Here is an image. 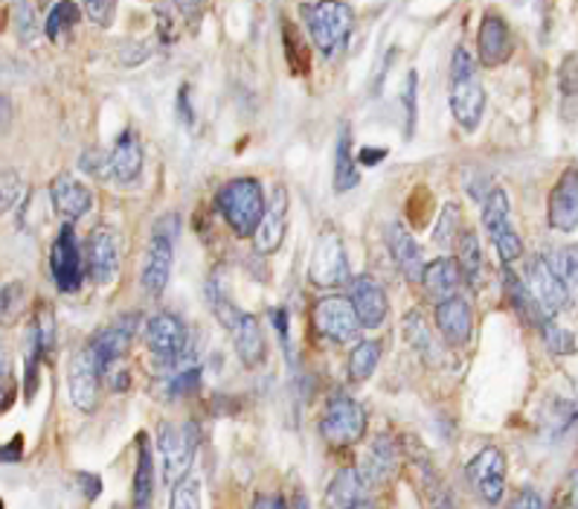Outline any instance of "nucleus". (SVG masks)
<instances>
[{
  "mask_svg": "<svg viewBox=\"0 0 578 509\" xmlns=\"http://www.w3.org/2000/svg\"><path fill=\"white\" fill-rule=\"evenodd\" d=\"M460 230H462L460 207H457V204H445L442 213H439V221H436L434 242L442 247H451L453 242H457V237H460Z\"/></svg>",
  "mask_w": 578,
  "mask_h": 509,
  "instance_id": "obj_35",
  "label": "nucleus"
},
{
  "mask_svg": "<svg viewBox=\"0 0 578 509\" xmlns=\"http://www.w3.org/2000/svg\"><path fill=\"white\" fill-rule=\"evenodd\" d=\"M50 273H53L55 289L64 294L79 291L81 280H85V256H81L70 221H64V228L59 230V237L50 247Z\"/></svg>",
  "mask_w": 578,
  "mask_h": 509,
  "instance_id": "obj_10",
  "label": "nucleus"
},
{
  "mask_svg": "<svg viewBox=\"0 0 578 509\" xmlns=\"http://www.w3.org/2000/svg\"><path fill=\"white\" fill-rule=\"evenodd\" d=\"M178 230H181V218L169 213L163 216L152 230V242H149V251H145V265H143V289L157 297L163 294V289L169 285V277H172V263H175V239H178Z\"/></svg>",
  "mask_w": 578,
  "mask_h": 509,
  "instance_id": "obj_5",
  "label": "nucleus"
},
{
  "mask_svg": "<svg viewBox=\"0 0 578 509\" xmlns=\"http://www.w3.org/2000/svg\"><path fill=\"white\" fill-rule=\"evenodd\" d=\"M335 161V190L349 192L358 183V164H355L352 155V131L346 126L341 128V137H337Z\"/></svg>",
  "mask_w": 578,
  "mask_h": 509,
  "instance_id": "obj_31",
  "label": "nucleus"
},
{
  "mask_svg": "<svg viewBox=\"0 0 578 509\" xmlns=\"http://www.w3.org/2000/svg\"><path fill=\"white\" fill-rule=\"evenodd\" d=\"M468 481L486 504H500L506 495V455L498 446L483 448L468 463Z\"/></svg>",
  "mask_w": 578,
  "mask_h": 509,
  "instance_id": "obj_13",
  "label": "nucleus"
},
{
  "mask_svg": "<svg viewBox=\"0 0 578 509\" xmlns=\"http://www.w3.org/2000/svg\"><path fill=\"white\" fill-rule=\"evenodd\" d=\"M363 492H367V483H363L361 472L358 469H341L332 486H329V504L341 509L370 507L372 500Z\"/></svg>",
  "mask_w": 578,
  "mask_h": 509,
  "instance_id": "obj_27",
  "label": "nucleus"
},
{
  "mask_svg": "<svg viewBox=\"0 0 578 509\" xmlns=\"http://www.w3.org/2000/svg\"><path fill=\"white\" fill-rule=\"evenodd\" d=\"M404 335L410 344L416 346V353L425 355L427 361H436V341L431 338V332H427L425 320H422L419 311H410L404 318Z\"/></svg>",
  "mask_w": 578,
  "mask_h": 509,
  "instance_id": "obj_34",
  "label": "nucleus"
},
{
  "mask_svg": "<svg viewBox=\"0 0 578 509\" xmlns=\"http://www.w3.org/2000/svg\"><path fill=\"white\" fill-rule=\"evenodd\" d=\"M512 504H515V507H532L535 509V507H543V498L535 489H524L515 500H512Z\"/></svg>",
  "mask_w": 578,
  "mask_h": 509,
  "instance_id": "obj_44",
  "label": "nucleus"
},
{
  "mask_svg": "<svg viewBox=\"0 0 578 509\" xmlns=\"http://www.w3.org/2000/svg\"><path fill=\"white\" fill-rule=\"evenodd\" d=\"M451 111L465 131H474L486 114V88L465 47H457L451 55Z\"/></svg>",
  "mask_w": 578,
  "mask_h": 509,
  "instance_id": "obj_1",
  "label": "nucleus"
},
{
  "mask_svg": "<svg viewBox=\"0 0 578 509\" xmlns=\"http://www.w3.org/2000/svg\"><path fill=\"white\" fill-rule=\"evenodd\" d=\"M140 175H143V143H140V135L128 128V131L117 137L114 149L105 155L102 178H108V181L119 183V187H128Z\"/></svg>",
  "mask_w": 578,
  "mask_h": 509,
  "instance_id": "obj_15",
  "label": "nucleus"
},
{
  "mask_svg": "<svg viewBox=\"0 0 578 509\" xmlns=\"http://www.w3.org/2000/svg\"><path fill=\"white\" fill-rule=\"evenodd\" d=\"M79 18H81V7L76 3V0H59L53 10L47 12V21H44L47 38L59 41L64 33H70V29L79 24Z\"/></svg>",
  "mask_w": 578,
  "mask_h": 509,
  "instance_id": "obj_32",
  "label": "nucleus"
},
{
  "mask_svg": "<svg viewBox=\"0 0 578 509\" xmlns=\"http://www.w3.org/2000/svg\"><path fill=\"white\" fill-rule=\"evenodd\" d=\"M198 425L195 422H163L157 431V451H160V466H163V481L178 483L181 478H187L195 463L198 455Z\"/></svg>",
  "mask_w": 578,
  "mask_h": 509,
  "instance_id": "obj_4",
  "label": "nucleus"
},
{
  "mask_svg": "<svg viewBox=\"0 0 578 509\" xmlns=\"http://www.w3.org/2000/svg\"><path fill=\"white\" fill-rule=\"evenodd\" d=\"M79 481L85 483V486H88V489H85V495H88V498H97V495H100V478H91V474H79Z\"/></svg>",
  "mask_w": 578,
  "mask_h": 509,
  "instance_id": "obj_47",
  "label": "nucleus"
},
{
  "mask_svg": "<svg viewBox=\"0 0 578 509\" xmlns=\"http://www.w3.org/2000/svg\"><path fill=\"white\" fill-rule=\"evenodd\" d=\"M543 332V338H547V344H550L552 353L558 355H573L576 353V335L573 332H567L564 327H555L550 318L543 320L541 327H538Z\"/></svg>",
  "mask_w": 578,
  "mask_h": 509,
  "instance_id": "obj_38",
  "label": "nucleus"
},
{
  "mask_svg": "<svg viewBox=\"0 0 578 509\" xmlns=\"http://www.w3.org/2000/svg\"><path fill=\"white\" fill-rule=\"evenodd\" d=\"M387 245L389 254H393V259H396V265L401 268L407 280H422V268H425V263H422V247H419L413 233H410L401 221H389L387 225Z\"/></svg>",
  "mask_w": 578,
  "mask_h": 509,
  "instance_id": "obj_24",
  "label": "nucleus"
},
{
  "mask_svg": "<svg viewBox=\"0 0 578 509\" xmlns=\"http://www.w3.org/2000/svg\"><path fill=\"white\" fill-rule=\"evenodd\" d=\"M422 285H425L427 297L434 303H442L448 297H453L457 291L462 289V273L457 259L451 256H442V259H434L422 268Z\"/></svg>",
  "mask_w": 578,
  "mask_h": 509,
  "instance_id": "obj_26",
  "label": "nucleus"
},
{
  "mask_svg": "<svg viewBox=\"0 0 578 509\" xmlns=\"http://www.w3.org/2000/svg\"><path fill=\"white\" fill-rule=\"evenodd\" d=\"M85 271L91 273L93 282L108 285L119 271V233L108 225H100L88 239V254H85Z\"/></svg>",
  "mask_w": 578,
  "mask_h": 509,
  "instance_id": "obj_16",
  "label": "nucleus"
},
{
  "mask_svg": "<svg viewBox=\"0 0 578 509\" xmlns=\"http://www.w3.org/2000/svg\"><path fill=\"white\" fill-rule=\"evenodd\" d=\"M384 157H387V152H384V149H363V152H361V164L375 166V164H378V161H384Z\"/></svg>",
  "mask_w": 578,
  "mask_h": 509,
  "instance_id": "obj_46",
  "label": "nucleus"
},
{
  "mask_svg": "<svg viewBox=\"0 0 578 509\" xmlns=\"http://www.w3.org/2000/svg\"><path fill=\"white\" fill-rule=\"evenodd\" d=\"M378 361H381L378 341H361V344L355 346L352 353H349V379H352V382H363V379H370V376L375 373Z\"/></svg>",
  "mask_w": 578,
  "mask_h": 509,
  "instance_id": "obj_33",
  "label": "nucleus"
},
{
  "mask_svg": "<svg viewBox=\"0 0 578 509\" xmlns=\"http://www.w3.org/2000/svg\"><path fill=\"white\" fill-rule=\"evenodd\" d=\"M558 82L561 91L567 93V97H576V55H567V59H564L558 71Z\"/></svg>",
  "mask_w": 578,
  "mask_h": 509,
  "instance_id": "obj_41",
  "label": "nucleus"
},
{
  "mask_svg": "<svg viewBox=\"0 0 578 509\" xmlns=\"http://www.w3.org/2000/svg\"><path fill=\"white\" fill-rule=\"evenodd\" d=\"M308 280L320 285V289H337V285L352 280L349 259H346V247L335 230H325V233H320V239H317L311 265H308Z\"/></svg>",
  "mask_w": 578,
  "mask_h": 509,
  "instance_id": "obj_7",
  "label": "nucleus"
},
{
  "mask_svg": "<svg viewBox=\"0 0 578 509\" xmlns=\"http://www.w3.org/2000/svg\"><path fill=\"white\" fill-rule=\"evenodd\" d=\"M550 225L558 233L578 230V173L567 169L550 195Z\"/></svg>",
  "mask_w": 578,
  "mask_h": 509,
  "instance_id": "obj_20",
  "label": "nucleus"
},
{
  "mask_svg": "<svg viewBox=\"0 0 578 509\" xmlns=\"http://www.w3.org/2000/svg\"><path fill=\"white\" fill-rule=\"evenodd\" d=\"M218 213L224 216L235 237H254L256 225L262 218L265 209V192L262 183L256 178H235L227 181L216 195Z\"/></svg>",
  "mask_w": 578,
  "mask_h": 509,
  "instance_id": "obj_2",
  "label": "nucleus"
},
{
  "mask_svg": "<svg viewBox=\"0 0 578 509\" xmlns=\"http://www.w3.org/2000/svg\"><path fill=\"white\" fill-rule=\"evenodd\" d=\"M320 434L325 443L335 448L358 446L367 434V410L349 396H335L323 410L320 419Z\"/></svg>",
  "mask_w": 578,
  "mask_h": 509,
  "instance_id": "obj_6",
  "label": "nucleus"
},
{
  "mask_svg": "<svg viewBox=\"0 0 578 509\" xmlns=\"http://www.w3.org/2000/svg\"><path fill=\"white\" fill-rule=\"evenodd\" d=\"M154 495V457L149 434L137 436V469H134V507H149Z\"/></svg>",
  "mask_w": 578,
  "mask_h": 509,
  "instance_id": "obj_29",
  "label": "nucleus"
},
{
  "mask_svg": "<svg viewBox=\"0 0 578 509\" xmlns=\"http://www.w3.org/2000/svg\"><path fill=\"white\" fill-rule=\"evenodd\" d=\"M457 265H460L462 282H471L474 289L483 280V271H486V259H483V247H479V239L474 230H460L457 237Z\"/></svg>",
  "mask_w": 578,
  "mask_h": 509,
  "instance_id": "obj_28",
  "label": "nucleus"
},
{
  "mask_svg": "<svg viewBox=\"0 0 578 509\" xmlns=\"http://www.w3.org/2000/svg\"><path fill=\"white\" fill-rule=\"evenodd\" d=\"M349 301H352V309L358 320H361V327L375 329L387 320V291L375 277H355L352 289H349Z\"/></svg>",
  "mask_w": 578,
  "mask_h": 509,
  "instance_id": "obj_19",
  "label": "nucleus"
},
{
  "mask_svg": "<svg viewBox=\"0 0 578 509\" xmlns=\"http://www.w3.org/2000/svg\"><path fill=\"white\" fill-rule=\"evenodd\" d=\"M0 460H18V451H7V448H0Z\"/></svg>",
  "mask_w": 578,
  "mask_h": 509,
  "instance_id": "obj_49",
  "label": "nucleus"
},
{
  "mask_svg": "<svg viewBox=\"0 0 578 509\" xmlns=\"http://www.w3.org/2000/svg\"><path fill=\"white\" fill-rule=\"evenodd\" d=\"M254 504H256V507H282L285 500H282V498H256Z\"/></svg>",
  "mask_w": 578,
  "mask_h": 509,
  "instance_id": "obj_48",
  "label": "nucleus"
},
{
  "mask_svg": "<svg viewBox=\"0 0 578 509\" xmlns=\"http://www.w3.org/2000/svg\"><path fill=\"white\" fill-rule=\"evenodd\" d=\"M524 285L529 289L532 301L538 303V309H541L547 318L558 315V311L569 303V289L564 285V280H561L558 271L552 268L547 256H532V259H526Z\"/></svg>",
  "mask_w": 578,
  "mask_h": 509,
  "instance_id": "obj_9",
  "label": "nucleus"
},
{
  "mask_svg": "<svg viewBox=\"0 0 578 509\" xmlns=\"http://www.w3.org/2000/svg\"><path fill=\"white\" fill-rule=\"evenodd\" d=\"M24 178L18 173H0V213H10V209L18 207V201L24 199Z\"/></svg>",
  "mask_w": 578,
  "mask_h": 509,
  "instance_id": "obj_37",
  "label": "nucleus"
},
{
  "mask_svg": "<svg viewBox=\"0 0 578 509\" xmlns=\"http://www.w3.org/2000/svg\"><path fill=\"white\" fill-rule=\"evenodd\" d=\"M477 50L479 62L486 67H500L512 59V33H509V24L500 15H486L483 24H479L477 33Z\"/></svg>",
  "mask_w": 578,
  "mask_h": 509,
  "instance_id": "obj_22",
  "label": "nucleus"
},
{
  "mask_svg": "<svg viewBox=\"0 0 578 509\" xmlns=\"http://www.w3.org/2000/svg\"><path fill=\"white\" fill-rule=\"evenodd\" d=\"M201 507V483L195 478H181L172 489V509H198Z\"/></svg>",
  "mask_w": 578,
  "mask_h": 509,
  "instance_id": "obj_39",
  "label": "nucleus"
},
{
  "mask_svg": "<svg viewBox=\"0 0 578 509\" xmlns=\"http://www.w3.org/2000/svg\"><path fill=\"white\" fill-rule=\"evenodd\" d=\"M7 382H10V370H7V364H0V410L7 408V402H10V387H7Z\"/></svg>",
  "mask_w": 578,
  "mask_h": 509,
  "instance_id": "obj_45",
  "label": "nucleus"
},
{
  "mask_svg": "<svg viewBox=\"0 0 578 509\" xmlns=\"http://www.w3.org/2000/svg\"><path fill=\"white\" fill-rule=\"evenodd\" d=\"M137 323H140L137 315H126V318H119L114 320V323H108V327H102L100 332L91 338L88 349H91L93 358L100 361L102 373H105L108 367H114V364L128 353V346H131V341H134L137 335Z\"/></svg>",
  "mask_w": 578,
  "mask_h": 509,
  "instance_id": "obj_17",
  "label": "nucleus"
},
{
  "mask_svg": "<svg viewBox=\"0 0 578 509\" xmlns=\"http://www.w3.org/2000/svg\"><path fill=\"white\" fill-rule=\"evenodd\" d=\"M398 469V448H396V440H389L387 434H381L375 443L370 446V451L363 455V463H361V478L363 483H367V489H372V486H381V483H387L393 474H396Z\"/></svg>",
  "mask_w": 578,
  "mask_h": 509,
  "instance_id": "obj_25",
  "label": "nucleus"
},
{
  "mask_svg": "<svg viewBox=\"0 0 578 509\" xmlns=\"http://www.w3.org/2000/svg\"><path fill=\"white\" fill-rule=\"evenodd\" d=\"M79 7L97 27H111L114 12H117V0H79Z\"/></svg>",
  "mask_w": 578,
  "mask_h": 509,
  "instance_id": "obj_40",
  "label": "nucleus"
},
{
  "mask_svg": "<svg viewBox=\"0 0 578 509\" xmlns=\"http://www.w3.org/2000/svg\"><path fill=\"white\" fill-rule=\"evenodd\" d=\"M311 320H314L317 332L329 338V341H335V344H349L363 329L349 297H323V301H317Z\"/></svg>",
  "mask_w": 578,
  "mask_h": 509,
  "instance_id": "obj_12",
  "label": "nucleus"
},
{
  "mask_svg": "<svg viewBox=\"0 0 578 509\" xmlns=\"http://www.w3.org/2000/svg\"><path fill=\"white\" fill-rule=\"evenodd\" d=\"M24 282L12 280L7 282L3 289H0V323H12V320L18 318L21 309H24Z\"/></svg>",
  "mask_w": 578,
  "mask_h": 509,
  "instance_id": "obj_36",
  "label": "nucleus"
},
{
  "mask_svg": "<svg viewBox=\"0 0 578 509\" xmlns=\"http://www.w3.org/2000/svg\"><path fill=\"white\" fill-rule=\"evenodd\" d=\"M50 199H53L55 213L64 218V221H79L81 216H88V209L93 207L91 190L81 181H76L73 175H59L53 183H50Z\"/></svg>",
  "mask_w": 578,
  "mask_h": 509,
  "instance_id": "obj_23",
  "label": "nucleus"
},
{
  "mask_svg": "<svg viewBox=\"0 0 578 509\" xmlns=\"http://www.w3.org/2000/svg\"><path fill=\"white\" fill-rule=\"evenodd\" d=\"M561 280H564V285L569 291L576 289V247L564 251V273H561Z\"/></svg>",
  "mask_w": 578,
  "mask_h": 509,
  "instance_id": "obj_43",
  "label": "nucleus"
},
{
  "mask_svg": "<svg viewBox=\"0 0 578 509\" xmlns=\"http://www.w3.org/2000/svg\"><path fill=\"white\" fill-rule=\"evenodd\" d=\"M145 346L149 353L157 358L160 364L178 361L181 355H187L190 349V332H187V323L181 318H175L169 311L163 315H154L149 323H145Z\"/></svg>",
  "mask_w": 578,
  "mask_h": 509,
  "instance_id": "obj_11",
  "label": "nucleus"
},
{
  "mask_svg": "<svg viewBox=\"0 0 578 509\" xmlns=\"http://www.w3.org/2000/svg\"><path fill=\"white\" fill-rule=\"evenodd\" d=\"M503 289H506V297H509V303H512V309H515L517 315L526 320V323L541 327L543 320H547V315L538 309V303L532 301V294H529V289L524 285V280H521L512 268L503 271Z\"/></svg>",
  "mask_w": 578,
  "mask_h": 509,
  "instance_id": "obj_30",
  "label": "nucleus"
},
{
  "mask_svg": "<svg viewBox=\"0 0 578 509\" xmlns=\"http://www.w3.org/2000/svg\"><path fill=\"white\" fill-rule=\"evenodd\" d=\"M100 379L102 367L88 346L73 355L70 370H67V393H70L73 408H79L81 413H91L97 408V402H100Z\"/></svg>",
  "mask_w": 578,
  "mask_h": 509,
  "instance_id": "obj_14",
  "label": "nucleus"
},
{
  "mask_svg": "<svg viewBox=\"0 0 578 509\" xmlns=\"http://www.w3.org/2000/svg\"><path fill=\"white\" fill-rule=\"evenodd\" d=\"M303 21L314 47L323 55H335L352 36L355 12L344 0H314L303 7Z\"/></svg>",
  "mask_w": 578,
  "mask_h": 509,
  "instance_id": "obj_3",
  "label": "nucleus"
},
{
  "mask_svg": "<svg viewBox=\"0 0 578 509\" xmlns=\"http://www.w3.org/2000/svg\"><path fill=\"white\" fill-rule=\"evenodd\" d=\"M509 195L503 190H491V195L486 199V207H483V225H486L488 237L498 247L500 259L506 265L517 263L524 256V242L512 228V218H509Z\"/></svg>",
  "mask_w": 578,
  "mask_h": 509,
  "instance_id": "obj_8",
  "label": "nucleus"
},
{
  "mask_svg": "<svg viewBox=\"0 0 578 509\" xmlns=\"http://www.w3.org/2000/svg\"><path fill=\"white\" fill-rule=\"evenodd\" d=\"M285 230H288V190L277 187L271 195V201H265L262 218L254 230L256 251L259 254H273L280 251L285 242Z\"/></svg>",
  "mask_w": 578,
  "mask_h": 509,
  "instance_id": "obj_18",
  "label": "nucleus"
},
{
  "mask_svg": "<svg viewBox=\"0 0 578 509\" xmlns=\"http://www.w3.org/2000/svg\"><path fill=\"white\" fill-rule=\"evenodd\" d=\"M175 10L181 12L183 18H198L201 12L207 10L209 0H172Z\"/></svg>",
  "mask_w": 578,
  "mask_h": 509,
  "instance_id": "obj_42",
  "label": "nucleus"
},
{
  "mask_svg": "<svg viewBox=\"0 0 578 509\" xmlns=\"http://www.w3.org/2000/svg\"><path fill=\"white\" fill-rule=\"evenodd\" d=\"M436 327L442 332V338L453 346H465L474 332V311H471L468 301L453 294L448 301L436 306Z\"/></svg>",
  "mask_w": 578,
  "mask_h": 509,
  "instance_id": "obj_21",
  "label": "nucleus"
}]
</instances>
